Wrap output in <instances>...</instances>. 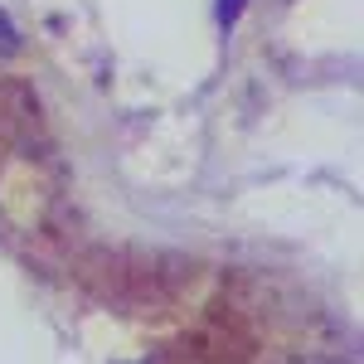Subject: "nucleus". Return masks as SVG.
I'll use <instances>...</instances> for the list:
<instances>
[{"mask_svg": "<svg viewBox=\"0 0 364 364\" xmlns=\"http://www.w3.org/2000/svg\"><path fill=\"white\" fill-rule=\"evenodd\" d=\"M20 49V29L10 25V15L0 10V54H15Z\"/></svg>", "mask_w": 364, "mask_h": 364, "instance_id": "nucleus-1", "label": "nucleus"}, {"mask_svg": "<svg viewBox=\"0 0 364 364\" xmlns=\"http://www.w3.org/2000/svg\"><path fill=\"white\" fill-rule=\"evenodd\" d=\"M243 5H248V0H219V25H233V20L243 15Z\"/></svg>", "mask_w": 364, "mask_h": 364, "instance_id": "nucleus-2", "label": "nucleus"}, {"mask_svg": "<svg viewBox=\"0 0 364 364\" xmlns=\"http://www.w3.org/2000/svg\"><path fill=\"white\" fill-rule=\"evenodd\" d=\"M326 364H355V360H326Z\"/></svg>", "mask_w": 364, "mask_h": 364, "instance_id": "nucleus-3", "label": "nucleus"}]
</instances>
